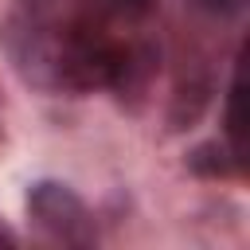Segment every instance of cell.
I'll use <instances>...</instances> for the list:
<instances>
[{"label": "cell", "instance_id": "obj_1", "mask_svg": "<svg viewBox=\"0 0 250 250\" xmlns=\"http://www.w3.org/2000/svg\"><path fill=\"white\" fill-rule=\"evenodd\" d=\"M31 211H35L39 223L51 227L59 238H66V242L86 238V234H82L86 211H82V203H78L66 188H59V184H39V188L31 191Z\"/></svg>", "mask_w": 250, "mask_h": 250}, {"label": "cell", "instance_id": "obj_2", "mask_svg": "<svg viewBox=\"0 0 250 250\" xmlns=\"http://www.w3.org/2000/svg\"><path fill=\"white\" fill-rule=\"evenodd\" d=\"M152 4H156V0H109V8H113V12H121V16H129V20L148 16V12H152Z\"/></svg>", "mask_w": 250, "mask_h": 250}, {"label": "cell", "instance_id": "obj_3", "mask_svg": "<svg viewBox=\"0 0 250 250\" xmlns=\"http://www.w3.org/2000/svg\"><path fill=\"white\" fill-rule=\"evenodd\" d=\"M203 8H211V12H234L242 0H199Z\"/></svg>", "mask_w": 250, "mask_h": 250}]
</instances>
